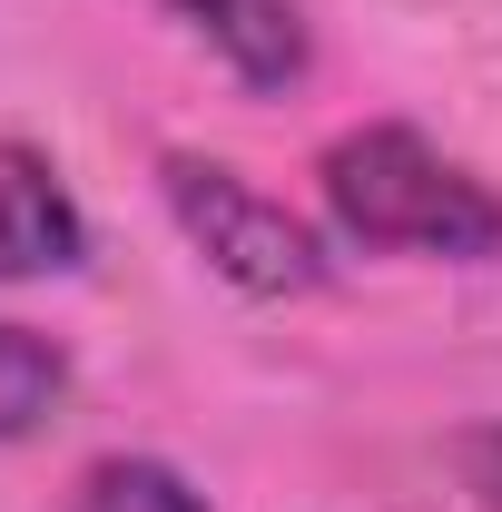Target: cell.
Masks as SVG:
<instances>
[{
    "label": "cell",
    "mask_w": 502,
    "mask_h": 512,
    "mask_svg": "<svg viewBox=\"0 0 502 512\" xmlns=\"http://www.w3.org/2000/svg\"><path fill=\"white\" fill-rule=\"evenodd\" d=\"M453 483H463L483 512H502V424H473V434H453Z\"/></svg>",
    "instance_id": "cell-7"
},
{
    "label": "cell",
    "mask_w": 502,
    "mask_h": 512,
    "mask_svg": "<svg viewBox=\"0 0 502 512\" xmlns=\"http://www.w3.org/2000/svg\"><path fill=\"white\" fill-rule=\"evenodd\" d=\"M79 256H89V217H79V197H69L60 158L0 128V286L69 276Z\"/></svg>",
    "instance_id": "cell-4"
},
{
    "label": "cell",
    "mask_w": 502,
    "mask_h": 512,
    "mask_svg": "<svg viewBox=\"0 0 502 512\" xmlns=\"http://www.w3.org/2000/svg\"><path fill=\"white\" fill-rule=\"evenodd\" d=\"M158 207H168V227L207 256V276L237 286V296H256V306L315 296V286L335 276V256H325V237H315L306 217H296L286 197H266L247 168L207 158V148H168V158H158Z\"/></svg>",
    "instance_id": "cell-2"
},
{
    "label": "cell",
    "mask_w": 502,
    "mask_h": 512,
    "mask_svg": "<svg viewBox=\"0 0 502 512\" xmlns=\"http://www.w3.org/2000/svg\"><path fill=\"white\" fill-rule=\"evenodd\" d=\"M188 50L227 69L247 99H286L315 79V30H306V0H148Z\"/></svg>",
    "instance_id": "cell-3"
},
{
    "label": "cell",
    "mask_w": 502,
    "mask_h": 512,
    "mask_svg": "<svg viewBox=\"0 0 502 512\" xmlns=\"http://www.w3.org/2000/svg\"><path fill=\"white\" fill-rule=\"evenodd\" d=\"M60 404H69V355L40 335V325L0 316V444H30Z\"/></svg>",
    "instance_id": "cell-6"
},
{
    "label": "cell",
    "mask_w": 502,
    "mask_h": 512,
    "mask_svg": "<svg viewBox=\"0 0 502 512\" xmlns=\"http://www.w3.org/2000/svg\"><path fill=\"white\" fill-rule=\"evenodd\" d=\"M325 227L365 256L414 266H502V188L473 178L443 138L414 119H355L315 148Z\"/></svg>",
    "instance_id": "cell-1"
},
{
    "label": "cell",
    "mask_w": 502,
    "mask_h": 512,
    "mask_svg": "<svg viewBox=\"0 0 502 512\" xmlns=\"http://www.w3.org/2000/svg\"><path fill=\"white\" fill-rule=\"evenodd\" d=\"M60 512H207V493L158 453H99V463L69 473Z\"/></svg>",
    "instance_id": "cell-5"
}]
</instances>
